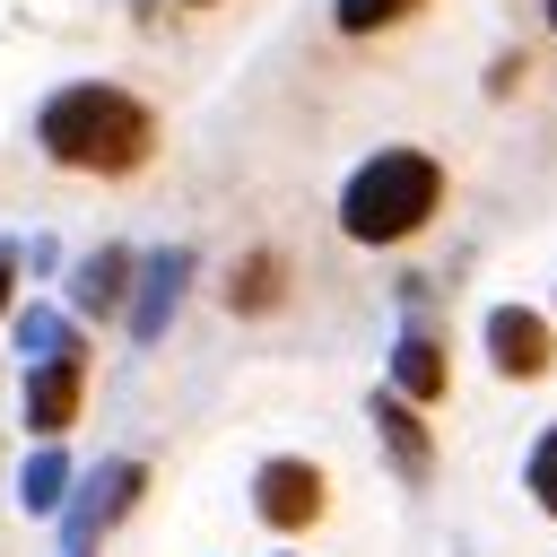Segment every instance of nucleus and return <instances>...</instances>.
Returning <instances> with one entry per match:
<instances>
[{"label":"nucleus","instance_id":"nucleus-1","mask_svg":"<svg viewBox=\"0 0 557 557\" xmlns=\"http://www.w3.org/2000/svg\"><path fill=\"white\" fill-rule=\"evenodd\" d=\"M44 157L70 165V174H139L157 157V113L131 96V87H61L35 122Z\"/></svg>","mask_w":557,"mask_h":557},{"label":"nucleus","instance_id":"nucleus-2","mask_svg":"<svg viewBox=\"0 0 557 557\" xmlns=\"http://www.w3.org/2000/svg\"><path fill=\"white\" fill-rule=\"evenodd\" d=\"M435 200H444V165L426 148H374L339 191V226L357 244H409L435 218Z\"/></svg>","mask_w":557,"mask_h":557},{"label":"nucleus","instance_id":"nucleus-3","mask_svg":"<svg viewBox=\"0 0 557 557\" xmlns=\"http://www.w3.org/2000/svg\"><path fill=\"white\" fill-rule=\"evenodd\" d=\"M252 505H261V522H270V531H305V522L322 513V470H313V461H296V453L261 461V470H252Z\"/></svg>","mask_w":557,"mask_h":557},{"label":"nucleus","instance_id":"nucleus-4","mask_svg":"<svg viewBox=\"0 0 557 557\" xmlns=\"http://www.w3.org/2000/svg\"><path fill=\"white\" fill-rule=\"evenodd\" d=\"M548 348H557V339H548V322H540L531 305H496V313H487V357H496L505 383H540V374H548Z\"/></svg>","mask_w":557,"mask_h":557},{"label":"nucleus","instance_id":"nucleus-5","mask_svg":"<svg viewBox=\"0 0 557 557\" xmlns=\"http://www.w3.org/2000/svg\"><path fill=\"white\" fill-rule=\"evenodd\" d=\"M78 392H87V357H78V348H52L44 374L26 383V426H35V435H61V426L78 418Z\"/></svg>","mask_w":557,"mask_h":557},{"label":"nucleus","instance_id":"nucleus-6","mask_svg":"<svg viewBox=\"0 0 557 557\" xmlns=\"http://www.w3.org/2000/svg\"><path fill=\"white\" fill-rule=\"evenodd\" d=\"M392 383H400V400H444V383H453V366H444V339L409 331V339H400V357H392Z\"/></svg>","mask_w":557,"mask_h":557},{"label":"nucleus","instance_id":"nucleus-7","mask_svg":"<svg viewBox=\"0 0 557 557\" xmlns=\"http://www.w3.org/2000/svg\"><path fill=\"white\" fill-rule=\"evenodd\" d=\"M278 296H287V261H278V252H244L235 278H226V305H235V313H270Z\"/></svg>","mask_w":557,"mask_h":557},{"label":"nucleus","instance_id":"nucleus-8","mask_svg":"<svg viewBox=\"0 0 557 557\" xmlns=\"http://www.w3.org/2000/svg\"><path fill=\"white\" fill-rule=\"evenodd\" d=\"M374 426H383V444H392V461H400V470L418 479V470H426V426H418V409H409L400 392H383V400H374Z\"/></svg>","mask_w":557,"mask_h":557},{"label":"nucleus","instance_id":"nucleus-9","mask_svg":"<svg viewBox=\"0 0 557 557\" xmlns=\"http://www.w3.org/2000/svg\"><path fill=\"white\" fill-rule=\"evenodd\" d=\"M122 270H131V252H96V261L78 270V305H87V313H113V305H122Z\"/></svg>","mask_w":557,"mask_h":557},{"label":"nucleus","instance_id":"nucleus-10","mask_svg":"<svg viewBox=\"0 0 557 557\" xmlns=\"http://www.w3.org/2000/svg\"><path fill=\"white\" fill-rule=\"evenodd\" d=\"M426 0H339L331 17H339V35H383V26H400V17H418Z\"/></svg>","mask_w":557,"mask_h":557},{"label":"nucleus","instance_id":"nucleus-11","mask_svg":"<svg viewBox=\"0 0 557 557\" xmlns=\"http://www.w3.org/2000/svg\"><path fill=\"white\" fill-rule=\"evenodd\" d=\"M531 496H540V513H557V426L531 444Z\"/></svg>","mask_w":557,"mask_h":557},{"label":"nucleus","instance_id":"nucleus-12","mask_svg":"<svg viewBox=\"0 0 557 557\" xmlns=\"http://www.w3.org/2000/svg\"><path fill=\"white\" fill-rule=\"evenodd\" d=\"M9 270H17V252H9V244H0V305H9Z\"/></svg>","mask_w":557,"mask_h":557},{"label":"nucleus","instance_id":"nucleus-13","mask_svg":"<svg viewBox=\"0 0 557 557\" xmlns=\"http://www.w3.org/2000/svg\"><path fill=\"white\" fill-rule=\"evenodd\" d=\"M548 26H557V0H548Z\"/></svg>","mask_w":557,"mask_h":557}]
</instances>
